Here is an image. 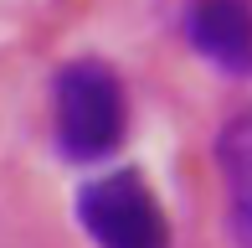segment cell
<instances>
[{"mask_svg": "<svg viewBox=\"0 0 252 248\" xmlns=\"http://www.w3.org/2000/svg\"><path fill=\"white\" fill-rule=\"evenodd\" d=\"M216 165L226 186V217L237 248H252V109L232 114L216 134Z\"/></svg>", "mask_w": 252, "mask_h": 248, "instance_id": "cell-4", "label": "cell"}, {"mask_svg": "<svg viewBox=\"0 0 252 248\" xmlns=\"http://www.w3.org/2000/svg\"><path fill=\"white\" fill-rule=\"evenodd\" d=\"M77 222L98 248H170V217L139 171H108L77 191Z\"/></svg>", "mask_w": 252, "mask_h": 248, "instance_id": "cell-2", "label": "cell"}, {"mask_svg": "<svg viewBox=\"0 0 252 248\" xmlns=\"http://www.w3.org/2000/svg\"><path fill=\"white\" fill-rule=\"evenodd\" d=\"M52 119H57V145L67 161H103L124 140V88L113 67L93 57L67 62L52 83Z\"/></svg>", "mask_w": 252, "mask_h": 248, "instance_id": "cell-1", "label": "cell"}, {"mask_svg": "<svg viewBox=\"0 0 252 248\" xmlns=\"http://www.w3.org/2000/svg\"><path fill=\"white\" fill-rule=\"evenodd\" d=\"M186 41L221 73H252V0H190Z\"/></svg>", "mask_w": 252, "mask_h": 248, "instance_id": "cell-3", "label": "cell"}]
</instances>
